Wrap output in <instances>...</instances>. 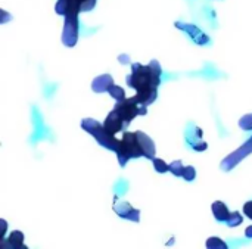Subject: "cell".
Wrapping results in <instances>:
<instances>
[{
	"mask_svg": "<svg viewBox=\"0 0 252 249\" xmlns=\"http://www.w3.org/2000/svg\"><path fill=\"white\" fill-rule=\"evenodd\" d=\"M162 68L158 61H151L149 65H142L134 62L131 65V74L127 75V86L136 90V94L131 97L139 105L149 106L158 97V86L161 83Z\"/></svg>",
	"mask_w": 252,
	"mask_h": 249,
	"instance_id": "1",
	"label": "cell"
},
{
	"mask_svg": "<svg viewBox=\"0 0 252 249\" xmlns=\"http://www.w3.org/2000/svg\"><path fill=\"white\" fill-rule=\"evenodd\" d=\"M81 127H83V130H86L87 133H90V134L96 139V142H97L100 146H103V148H106V149H109V151H114V152L118 149L120 140H117L115 136L111 134V133L105 128V125L100 124L99 121H96V120H93V118H84V120L81 121Z\"/></svg>",
	"mask_w": 252,
	"mask_h": 249,
	"instance_id": "2",
	"label": "cell"
},
{
	"mask_svg": "<svg viewBox=\"0 0 252 249\" xmlns=\"http://www.w3.org/2000/svg\"><path fill=\"white\" fill-rule=\"evenodd\" d=\"M115 154H117V158H118V162H120L121 167H126L127 161L131 159V158L143 156V149H142V146L139 143L136 131L134 133H131V131L124 133Z\"/></svg>",
	"mask_w": 252,
	"mask_h": 249,
	"instance_id": "3",
	"label": "cell"
},
{
	"mask_svg": "<svg viewBox=\"0 0 252 249\" xmlns=\"http://www.w3.org/2000/svg\"><path fill=\"white\" fill-rule=\"evenodd\" d=\"M78 40V15H65V25L62 31V43L66 47H74Z\"/></svg>",
	"mask_w": 252,
	"mask_h": 249,
	"instance_id": "4",
	"label": "cell"
},
{
	"mask_svg": "<svg viewBox=\"0 0 252 249\" xmlns=\"http://www.w3.org/2000/svg\"><path fill=\"white\" fill-rule=\"evenodd\" d=\"M114 109L121 115V118L124 120L126 125H128V124L139 115V112H140V105L136 103V102L130 97V99H124V100L117 102V105H115Z\"/></svg>",
	"mask_w": 252,
	"mask_h": 249,
	"instance_id": "5",
	"label": "cell"
},
{
	"mask_svg": "<svg viewBox=\"0 0 252 249\" xmlns=\"http://www.w3.org/2000/svg\"><path fill=\"white\" fill-rule=\"evenodd\" d=\"M250 154H252V137L245 142V145H242L239 149H236L233 154H230L223 162H221V170L224 171H230L235 165H238L245 156H248Z\"/></svg>",
	"mask_w": 252,
	"mask_h": 249,
	"instance_id": "6",
	"label": "cell"
},
{
	"mask_svg": "<svg viewBox=\"0 0 252 249\" xmlns=\"http://www.w3.org/2000/svg\"><path fill=\"white\" fill-rule=\"evenodd\" d=\"M176 27H177L179 30L188 32L189 37H190L196 44H199V46H204V44H208V43H210V37H208L201 28H198V27L193 25V24H188V22H180V21H179V22H176Z\"/></svg>",
	"mask_w": 252,
	"mask_h": 249,
	"instance_id": "7",
	"label": "cell"
},
{
	"mask_svg": "<svg viewBox=\"0 0 252 249\" xmlns=\"http://www.w3.org/2000/svg\"><path fill=\"white\" fill-rule=\"evenodd\" d=\"M114 211L121 217V218H126V220H130V221H134V223H139L140 220V211L133 208L128 202H124V201H120L114 204Z\"/></svg>",
	"mask_w": 252,
	"mask_h": 249,
	"instance_id": "8",
	"label": "cell"
},
{
	"mask_svg": "<svg viewBox=\"0 0 252 249\" xmlns=\"http://www.w3.org/2000/svg\"><path fill=\"white\" fill-rule=\"evenodd\" d=\"M103 125H105V128H106L111 134H115V133H118V131H121V130H124V128L127 127L126 123H124V120L121 118V115H120L115 109H112V111L108 114V117H106Z\"/></svg>",
	"mask_w": 252,
	"mask_h": 249,
	"instance_id": "9",
	"label": "cell"
},
{
	"mask_svg": "<svg viewBox=\"0 0 252 249\" xmlns=\"http://www.w3.org/2000/svg\"><path fill=\"white\" fill-rule=\"evenodd\" d=\"M136 134H137L139 143H140V146H142V149H143V156L148 158V159H154L155 155H157V148H155L154 140H152L148 134L142 133L140 130H137Z\"/></svg>",
	"mask_w": 252,
	"mask_h": 249,
	"instance_id": "10",
	"label": "cell"
},
{
	"mask_svg": "<svg viewBox=\"0 0 252 249\" xmlns=\"http://www.w3.org/2000/svg\"><path fill=\"white\" fill-rule=\"evenodd\" d=\"M68 1V13L78 15L80 12H89L96 6V0H66Z\"/></svg>",
	"mask_w": 252,
	"mask_h": 249,
	"instance_id": "11",
	"label": "cell"
},
{
	"mask_svg": "<svg viewBox=\"0 0 252 249\" xmlns=\"http://www.w3.org/2000/svg\"><path fill=\"white\" fill-rule=\"evenodd\" d=\"M1 248H13V249H22L27 248L24 244V233L19 230H13L9 236V239H3L0 244Z\"/></svg>",
	"mask_w": 252,
	"mask_h": 249,
	"instance_id": "12",
	"label": "cell"
},
{
	"mask_svg": "<svg viewBox=\"0 0 252 249\" xmlns=\"http://www.w3.org/2000/svg\"><path fill=\"white\" fill-rule=\"evenodd\" d=\"M112 86H114V78H112L109 74L99 75V77H96V78L93 80V83H92V89L94 90V93L108 92Z\"/></svg>",
	"mask_w": 252,
	"mask_h": 249,
	"instance_id": "13",
	"label": "cell"
},
{
	"mask_svg": "<svg viewBox=\"0 0 252 249\" xmlns=\"http://www.w3.org/2000/svg\"><path fill=\"white\" fill-rule=\"evenodd\" d=\"M188 143L198 152L201 151H205L208 148V145L202 140V130L201 128H193V131H190L188 134Z\"/></svg>",
	"mask_w": 252,
	"mask_h": 249,
	"instance_id": "14",
	"label": "cell"
},
{
	"mask_svg": "<svg viewBox=\"0 0 252 249\" xmlns=\"http://www.w3.org/2000/svg\"><path fill=\"white\" fill-rule=\"evenodd\" d=\"M211 211H213L216 220H217V221H221V223H226V220H227L229 216H230V211H229L227 205L223 204L221 201H216V202L211 205Z\"/></svg>",
	"mask_w": 252,
	"mask_h": 249,
	"instance_id": "15",
	"label": "cell"
},
{
	"mask_svg": "<svg viewBox=\"0 0 252 249\" xmlns=\"http://www.w3.org/2000/svg\"><path fill=\"white\" fill-rule=\"evenodd\" d=\"M108 93L111 94V97H114L117 102H120V100H124L126 99V92H124V89L123 87H120V86H112L109 90H108Z\"/></svg>",
	"mask_w": 252,
	"mask_h": 249,
	"instance_id": "16",
	"label": "cell"
},
{
	"mask_svg": "<svg viewBox=\"0 0 252 249\" xmlns=\"http://www.w3.org/2000/svg\"><path fill=\"white\" fill-rule=\"evenodd\" d=\"M207 248L208 249H226L227 248V244L219 238H210L207 241Z\"/></svg>",
	"mask_w": 252,
	"mask_h": 249,
	"instance_id": "17",
	"label": "cell"
},
{
	"mask_svg": "<svg viewBox=\"0 0 252 249\" xmlns=\"http://www.w3.org/2000/svg\"><path fill=\"white\" fill-rule=\"evenodd\" d=\"M152 162H154V168L158 171V173H167V171H170V165L165 162V161H162V159H159V158H154L152 159Z\"/></svg>",
	"mask_w": 252,
	"mask_h": 249,
	"instance_id": "18",
	"label": "cell"
},
{
	"mask_svg": "<svg viewBox=\"0 0 252 249\" xmlns=\"http://www.w3.org/2000/svg\"><path fill=\"white\" fill-rule=\"evenodd\" d=\"M227 226L229 227H236V226H241L242 224V216L239 213H230L229 218L226 220Z\"/></svg>",
	"mask_w": 252,
	"mask_h": 249,
	"instance_id": "19",
	"label": "cell"
},
{
	"mask_svg": "<svg viewBox=\"0 0 252 249\" xmlns=\"http://www.w3.org/2000/svg\"><path fill=\"white\" fill-rule=\"evenodd\" d=\"M183 171H185V167L180 161H174L170 164V173H173L174 176L177 177H183Z\"/></svg>",
	"mask_w": 252,
	"mask_h": 249,
	"instance_id": "20",
	"label": "cell"
},
{
	"mask_svg": "<svg viewBox=\"0 0 252 249\" xmlns=\"http://www.w3.org/2000/svg\"><path fill=\"white\" fill-rule=\"evenodd\" d=\"M239 127L245 131L252 130V114H247L239 120Z\"/></svg>",
	"mask_w": 252,
	"mask_h": 249,
	"instance_id": "21",
	"label": "cell"
},
{
	"mask_svg": "<svg viewBox=\"0 0 252 249\" xmlns=\"http://www.w3.org/2000/svg\"><path fill=\"white\" fill-rule=\"evenodd\" d=\"M195 177H196V170H195L192 165H189V167H185V171H183V179H185L186 182H193V180H195Z\"/></svg>",
	"mask_w": 252,
	"mask_h": 249,
	"instance_id": "22",
	"label": "cell"
},
{
	"mask_svg": "<svg viewBox=\"0 0 252 249\" xmlns=\"http://www.w3.org/2000/svg\"><path fill=\"white\" fill-rule=\"evenodd\" d=\"M244 213H245V216H247L248 218H251L252 220V201H248V202L244 205Z\"/></svg>",
	"mask_w": 252,
	"mask_h": 249,
	"instance_id": "23",
	"label": "cell"
},
{
	"mask_svg": "<svg viewBox=\"0 0 252 249\" xmlns=\"http://www.w3.org/2000/svg\"><path fill=\"white\" fill-rule=\"evenodd\" d=\"M118 61H120L121 63H130V59H128L127 55H121V56L118 58Z\"/></svg>",
	"mask_w": 252,
	"mask_h": 249,
	"instance_id": "24",
	"label": "cell"
},
{
	"mask_svg": "<svg viewBox=\"0 0 252 249\" xmlns=\"http://www.w3.org/2000/svg\"><path fill=\"white\" fill-rule=\"evenodd\" d=\"M245 236H247V238H250V239H252V226L247 227V230H245Z\"/></svg>",
	"mask_w": 252,
	"mask_h": 249,
	"instance_id": "25",
	"label": "cell"
}]
</instances>
